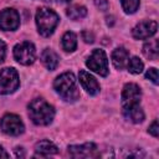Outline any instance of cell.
Masks as SVG:
<instances>
[{
	"instance_id": "cell-1",
	"label": "cell",
	"mask_w": 159,
	"mask_h": 159,
	"mask_svg": "<svg viewBox=\"0 0 159 159\" xmlns=\"http://www.w3.org/2000/svg\"><path fill=\"white\" fill-rule=\"evenodd\" d=\"M29 116L35 124L47 125L55 117V109L43 98H35L29 104Z\"/></svg>"
},
{
	"instance_id": "cell-2",
	"label": "cell",
	"mask_w": 159,
	"mask_h": 159,
	"mask_svg": "<svg viewBox=\"0 0 159 159\" xmlns=\"http://www.w3.org/2000/svg\"><path fill=\"white\" fill-rule=\"evenodd\" d=\"M53 88L66 102H75L80 97V91L72 72H65L60 75L53 82Z\"/></svg>"
},
{
	"instance_id": "cell-3",
	"label": "cell",
	"mask_w": 159,
	"mask_h": 159,
	"mask_svg": "<svg viewBox=\"0 0 159 159\" xmlns=\"http://www.w3.org/2000/svg\"><path fill=\"white\" fill-rule=\"evenodd\" d=\"M36 25L40 35L48 37L58 25V15L48 7H40L36 12Z\"/></svg>"
},
{
	"instance_id": "cell-4",
	"label": "cell",
	"mask_w": 159,
	"mask_h": 159,
	"mask_svg": "<svg viewBox=\"0 0 159 159\" xmlns=\"http://www.w3.org/2000/svg\"><path fill=\"white\" fill-rule=\"evenodd\" d=\"M86 66L96 72L97 75L102 76V77H106L109 72L108 70V58H107V55L103 50L101 48H96L93 50V52L91 53V56L87 58L86 61Z\"/></svg>"
},
{
	"instance_id": "cell-5",
	"label": "cell",
	"mask_w": 159,
	"mask_h": 159,
	"mask_svg": "<svg viewBox=\"0 0 159 159\" xmlns=\"http://www.w3.org/2000/svg\"><path fill=\"white\" fill-rule=\"evenodd\" d=\"M20 80L15 68L6 67L0 71V94H9L19 88Z\"/></svg>"
},
{
	"instance_id": "cell-6",
	"label": "cell",
	"mask_w": 159,
	"mask_h": 159,
	"mask_svg": "<svg viewBox=\"0 0 159 159\" xmlns=\"http://www.w3.org/2000/svg\"><path fill=\"white\" fill-rule=\"evenodd\" d=\"M142 91L135 83H127L122 91V112L139 106Z\"/></svg>"
},
{
	"instance_id": "cell-7",
	"label": "cell",
	"mask_w": 159,
	"mask_h": 159,
	"mask_svg": "<svg viewBox=\"0 0 159 159\" xmlns=\"http://www.w3.org/2000/svg\"><path fill=\"white\" fill-rule=\"evenodd\" d=\"M14 57L19 63L25 65V66L34 63L36 58V50H35L34 43L30 41H24V42L17 43L14 47Z\"/></svg>"
},
{
	"instance_id": "cell-8",
	"label": "cell",
	"mask_w": 159,
	"mask_h": 159,
	"mask_svg": "<svg viewBox=\"0 0 159 159\" xmlns=\"http://www.w3.org/2000/svg\"><path fill=\"white\" fill-rule=\"evenodd\" d=\"M0 129L7 135H20L24 133L25 125L19 116L7 113L0 120Z\"/></svg>"
},
{
	"instance_id": "cell-9",
	"label": "cell",
	"mask_w": 159,
	"mask_h": 159,
	"mask_svg": "<svg viewBox=\"0 0 159 159\" xmlns=\"http://www.w3.org/2000/svg\"><path fill=\"white\" fill-rule=\"evenodd\" d=\"M20 26V16L15 9H4L0 11V29L14 31Z\"/></svg>"
},
{
	"instance_id": "cell-10",
	"label": "cell",
	"mask_w": 159,
	"mask_h": 159,
	"mask_svg": "<svg viewBox=\"0 0 159 159\" xmlns=\"http://www.w3.org/2000/svg\"><path fill=\"white\" fill-rule=\"evenodd\" d=\"M68 153L72 158H98L99 150L93 143H84L81 145H70Z\"/></svg>"
},
{
	"instance_id": "cell-11",
	"label": "cell",
	"mask_w": 159,
	"mask_h": 159,
	"mask_svg": "<svg viewBox=\"0 0 159 159\" xmlns=\"http://www.w3.org/2000/svg\"><path fill=\"white\" fill-rule=\"evenodd\" d=\"M158 30V24L154 20H145L139 22L132 30V35L137 40H145L152 37Z\"/></svg>"
},
{
	"instance_id": "cell-12",
	"label": "cell",
	"mask_w": 159,
	"mask_h": 159,
	"mask_svg": "<svg viewBox=\"0 0 159 159\" xmlns=\"http://www.w3.org/2000/svg\"><path fill=\"white\" fill-rule=\"evenodd\" d=\"M80 83L83 87V89L91 94V96H96L99 92V83L97 82V80L87 71L82 70L80 71Z\"/></svg>"
},
{
	"instance_id": "cell-13",
	"label": "cell",
	"mask_w": 159,
	"mask_h": 159,
	"mask_svg": "<svg viewBox=\"0 0 159 159\" xmlns=\"http://www.w3.org/2000/svg\"><path fill=\"white\" fill-rule=\"evenodd\" d=\"M129 60V53L124 47H118L112 52V62L117 70H123Z\"/></svg>"
},
{
	"instance_id": "cell-14",
	"label": "cell",
	"mask_w": 159,
	"mask_h": 159,
	"mask_svg": "<svg viewBox=\"0 0 159 159\" xmlns=\"http://www.w3.org/2000/svg\"><path fill=\"white\" fill-rule=\"evenodd\" d=\"M58 61H60L58 55H57L53 50H51V48H45V50L42 51V53H41V62L43 63V66H45L47 70L53 71V70L58 66Z\"/></svg>"
},
{
	"instance_id": "cell-15",
	"label": "cell",
	"mask_w": 159,
	"mask_h": 159,
	"mask_svg": "<svg viewBox=\"0 0 159 159\" xmlns=\"http://www.w3.org/2000/svg\"><path fill=\"white\" fill-rule=\"evenodd\" d=\"M35 152H36V155H40V157H48V155H52V154H56L58 152L57 147L50 142V140H40L36 143L35 145Z\"/></svg>"
},
{
	"instance_id": "cell-16",
	"label": "cell",
	"mask_w": 159,
	"mask_h": 159,
	"mask_svg": "<svg viewBox=\"0 0 159 159\" xmlns=\"http://www.w3.org/2000/svg\"><path fill=\"white\" fill-rule=\"evenodd\" d=\"M143 53L148 60H157L159 55V43L158 40H150L143 46Z\"/></svg>"
},
{
	"instance_id": "cell-17",
	"label": "cell",
	"mask_w": 159,
	"mask_h": 159,
	"mask_svg": "<svg viewBox=\"0 0 159 159\" xmlns=\"http://www.w3.org/2000/svg\"><path fill=\"white\" fill-rule=\"evenodd\" d=\"M123 116L133 123H142L144 120V112H143L140 106H137V107H133L130 109L123 111Z\"/></svg>"
},
{
	"instance_id": "cell-18",
	"label": "cell",
	"mask_w": 159,
	"mask_h": 159,
	"mask_svg": "<svg viewBox=\"0 0 159 159\" xmlns=\"http://www.w3.org/2000/svg\"><path fill=\"white\" fill-rule=\"evenodd\" d=\"M77 47V36L72 31H67L62 37V48L66 52H73Z\"/></svg>"
},
{
	"instance_id": "cell-19",
	"label": "cell",
	"mask_w": 159,
	"mask_h": 159,
	"mask_svg": "<svg viewBox=\"0 0 159 159\" xmlns=\"http://www.w3.org/2000/svg\"><path fill=\"white\" fill-rule=\"evenodd\" d=\"M66 14L71 20H80L87 15V9L83 5H72L67 9Z\"/></svg>"
},
{
	"instance_id": "cell-20",
	"label": "cell",
	"mask_w": 159,
	"mask_h": 159,
	"mask_svg": "<svg viewBox=\"0 0 159 159\" xmlns=\"http://www.w3.org/2000/svg\"><path fill=\"white\" fill-rule=\"evenodd\" d=\"M127 66H128V71L130 72V73H133V75H139L142 71H143V68H144V65H143V62L140 61V58H138V57H132L130 60H128V63H127Z\"/></svg>"
},
{
	"instance_id": "cell-21",
	"label": "cell",
	"mask_w": 159,
	"mask_h": 159,
	"mask_svg": "<svg viewBox=\"0 0 159 159\" xmlns=\"http://www.w3.org/2000/svg\"><path fill=\"white\" fill-rule=\"evenodd\" d=\"M125 14H134L139 7V0H120Z\"/></svg>"
},
{
	"instance_id": "cell-22",
	"label": "cell",
	"mask_w": 159,
	"mask_h": 159,
	"mask_svg": "<svg viewBox=\"0 0 159 159\" xmlns=\"http://www.w3.org/2000/svg\"><path fill=\"white\" fill-rule=\"evenodd\" d=\"M145 78H148V80H150L154 84H158L159 83V77H158V70L157 68H154V67H152V68H149L148 71H147V73H145Z\"/></svg>"
},
{
	"instance_id": "cell-23",
	"label": "cell",
	"mask_w": 159,
	"mask_h": 159,
	"mask_svg": "<svg viewBox=\"0 0 159 159\" xmlns=\"http://www.w3.org/2000/svg\"><path fill=\"white\" fill-rule=\"evenodd\" d=\"M148 132L153 135V137H158L159 135V125H158V120L155 119L150 125H149V129H148Z\"/></svg>"
},
{
	"instance_id": "cell-24",
	"label": "cell",
	"mask_w": 159,
	"mask_h": 159,
	"mask_svg": "<svg viewBox=\"0 0 159 159\" xmlns=\"http://www.w3.org/2000/svg\"><path fill=\"white\" fill-rule=\"evenodd\" d=\"M94 4H96V6H97L99 10H102V11L108 10V6H109V4H108L107 0H94Z\"/></svg>"
},
{
	"instance_id": "cell-25",
	"label": "cell",
	"mask_w": 159,
	"mask_h": 159,
	"mask_svg": "<svg viewBox=\"0 0 159 159\" xmlns=\"http://www.w3.org/2000/svg\"><path fill=\"white\" fill-rule=\"evenodd\" d=\"M5 55H6V45L4 41L0 40V63L4 62V58H5Z\"/></svg>"
},
{
	"instance_id": "cell-26",
	"label": "cell",
	"mask_w": 159,
	"mask_h": 159,
	"mask_svg": "<svg viewBox=\"0 0 159 159\" xmlns=\"http://www.w3.org/2000/svg\"><path fill=\"white\" fill-rule=\"evenodd\" d=\"M82 37H83V40H84L86 42H89V43H92L93 40H94L93 34L89 32V31H83V32H82Z\"/></svg>"
},
{
	"instance_id": "cell-27",
	"label": "cell",
	"mask_w": 159,
	"mask_h": 159,
	"mask_svg": "<svg viewBox=\"0 0 159 159\" xmlns=\"http://www.w3.org/2000/svg\"><path fill=\"white\" fill-rule=\"evenodd\" d=\"M15 153H16V157H25V154L22 152V148H16L15 149Z\"/></svg>"
},
{
	"instance_id": "cell-28",
	"label": "cell",
	"mask_w": 159,
	"mask_h": 159,
	"mask_svg": "<svg viewBox=\"0 0 159 159\" xmlns=\"http://www.w3.org/2000/svg\"><path fill=\"white\" fill-rule=\"evenodd\" d=\"M9 157V154L2 149V147L0 145V158H7Z\"/></svg>"
},
{
	"instance_id": "cell-29",
	"label": "cell",
	"mask_w": 159,
	"mask_h": 159,
	"mask_svg": "<svg viewBox=\"0 0 159 159\" xmlns=\"http://www.w3.org/2000/svg\"><path fill=\"white\" fill-rule=\"evenodd\" d=\"M57 1H60V2H68V1H71V0H57Z\"/></svg>"
},
{
	"instance_id": "cell-30",
	"label": "cell",
	"mask_w": 159,
	"mask_h": 159,
	"mask_svg": "<svg viewBox=\"0 0 159 159\" xmlns=\"http://www.w3.org/2000/svg\"><path fill=\"white\" fill-rule=\"evenodd\" d=\"M43 1H48V0H43Z\"/></svg>"
}]
</instances>
